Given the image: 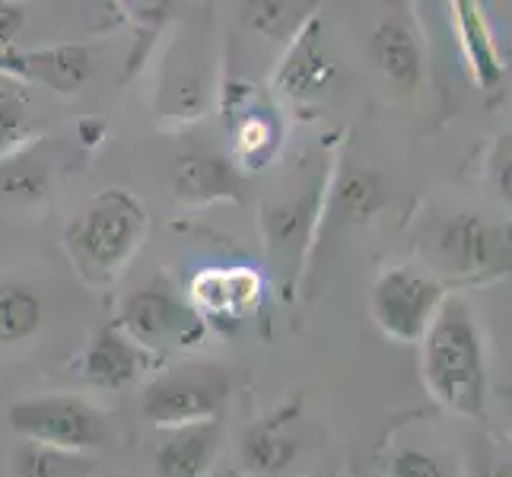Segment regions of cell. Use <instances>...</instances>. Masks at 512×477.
Segmentation results:
<instances>
[{
  "instance_id": "cell-21",
  "label": "cell",
  "mask_w": 512,
  "mask_h": 477,
  "mask_svg": "<svg viewBox=\"0 0 512 477\" xmlns=\"http://www.w3.org/2000/svg\"><path fill=\"white\" fill-rule=\"evenodd\" d=\"M23 26H26V10H23V7L0 4V42L16 39Z\"/></svg>"
},
{
  "instance_id": "cell-11",
  "label": "cell",
  "mask_w": 512,
  "mask_h": 477,
  "mask_svg": "<svg viewBox=\"0 0 512 477\" xmlns=\"http://www.w3.org/2000/svg\"><path fill=\"white\" fill-rule=\"evenodd\" d=\"M175 194L185 201H214L226 198V194H236V175L220 156L210 153H191L182 156L179 166H175Z\"/></svg>"
},
{
  "instance_id": "cell-22",
  "label": "cell",
  "mask_w": 512,
  "mask_h": 477,
  "mask_svg": "<svg viewBox=\"0 0 512 477\" xmlns=\"http://www.w3.org/2000/svg\"><path fill=\"white\" fill-rule=\"evenodd\" d=\"M268 140H271V125H268V121H261V118L245 121V128L239 131V147L242 150H258L261 144H268Z\"/></svg>"
},
{
  "instance_id": "cell-14",
  "label": "cell",
  "mask_w": 512,
  "mask_h": 477,
  "mask_svg": "<svg viewBox=\"0 0 512 477\" xmlns=\"http://www.w3.org/2000/svg\"><path fill=\"white\" fill-rule=\"evenodd\" d=\"M26 61H29L26 67L35 77L61 93L77 90L93 74V55L86 48H51V51H39V55H29Z\"/></svg>"
},
{
  "instance_id": "cell-3",
  "label": "cell",
  "mask_w": 512,
  "mask_h": 477,
  "mask_svg": "<svg viewBox=\"0 0 512 477\" xmlns=\"http://www.w3.org/2000/svg\"><path fill=\"white\" fill-rule=\"evenodd\" d=\"M10 427L20 433L26 443H39L64 452H83L102 443L105 417L74 395H48L16 401L7 411Z\"/></svg>"
},
{
  "instance_id": "cell-8",
  "label": "cell",
  "mask_w": 512,
  "mask_h": 477,
  "mask_svg": "<svg viewBox=\"0 0 512 477\" xmlns=\"http://www.w3.org/2000/svg\"><path fill=\"white\" fill-rule=\"evenodd\" d=\"M220 446V423H194L172 430L166 443L156 449V474L160 477H201L214 462Z\"/></svg>"
},
{
  "instance_id": "cell-7",
  "label": "cell",
  "mask_w": 512,
  "mask_h": 477,
  "mask_svg": "<svg viewBox=\"0 0 512 477\" xmlns=\"http://www.w3.org/2000/svg\"><path fill=\"white\" fill-rule=\"evenodd\" d=\"M446 261L458 274H484V271H500L509 264V249L503 245L500 233L487 226L478 217H458L443 229L439 239Z\"/></svg>"
},
{
  "instance_id": "cell-16",
  "label": "cell",
  "mask_w": 512,
  "mask_h": 477,
  "mask_svg": "<svg viewBox=\"0 0 512 477\" xmlns=\"http://www.w3.org/2000/svg\"><path fill=\"white\" fill-rule=\"evenodd\" d=\"M385 204L382 179L369 169H347L338 182V207L350 220H369L376 217Z\"/></svg>"
},
{
  "instance_id": "cell-2",
  "label": "cell",
  "mask_w": 512,
  "mask_h": 477,
  "mask_svg": "<svg viewBox=\"0 0 512 477\" xmlns=\"http://www.w3.org/2000/svg\"><path fill=\"white\" fill-rule=\"evenodd\" d=\"M229 395V379L214 363H185L175 366L147 385L140 408L156 427L182 430L194 423L217 420Z\"/></svg>"
},
{
  "instance_id": "cell-18",
  "label": "cell",
  "mask_w": 512,
  "mask_h": 477,
  "mask_svg": "<svg viewBox=\"0 0 512 477\" xmlns=\"http://www.w3.org/2000/svg\"><path fill=\"white\" fill-rule=\"evenodd\" d=\"M458 10H462V32L468 35L465 45H468L471 61L478 64V77L484 83H497L500 80V64H497V58H493V45H490V35L484 29V20L474 13L471 4H462Z\"/></svg>"
},
{
  "instance_id": "cell-9",
  "label": "cell",
  "mask_w": 512,
  "mask_h": 477,
  "mask_svg": "<svg viewBox=\"0 0 512 477\" xmlns=\"http://www.w3.org/2000/svg\"><path fill=\"white\" fill-rule=\"evenodd\" d=\"M140 360L137 347L125 338V334H118L115 328H105L99 331L90 350H86L83 357V373L93 385H102V388H125L131 385L137 376H140Z\"/></svg>"
},
{
  "instance_id": "cell-1",
  "label": "cell",
  "mask_w": 512,
  "mask_h": 477,
  "mask_svg": "<svg viewBox=\"0 0 512 477\" xmlns=\"http://www.w3.org/2000/svg\"><path fill=\"white\" fill-rule=\"evenodd\" d=\"M423 379L436 401L462 417H481L487 398V369L481 334L462 299H443L423 334Z\"/></svg>"
},
{
  "instance_id": "cell-13",
  "label": "cell",
  "mask_w": 512,
  "mask_h": 477,
  "mask_svg": "<svg viewBox=\"0 0 512 477\" xmlns=\"http://www.w3.org/2000/svg\"><path fill=\"white\" fill-rule=\"evenodd\" d=\"M13 477H90L93 458L39 443H26L10 455Z\"/></svg>"
},
{
  "instance_id": "cell-12",
  "label": "cell",
  "mask_w": 512,
  "mask_h": 477,
  "mask_svg": "<svg viewBox=\"0 0 512 477\" xmlns=\"http://www.w3.org/2000/svg\"><path fill=\"white\" fill-rule=\"evenodd\" d=\"M328 77H331V64L319 42V23H312L296 39V48L290 51L287 67L280 70V86L293 96H303V93L319 90Z\"/></svg>"
},
{
  "instance_id": "cell-5",
  "label": "cell",
  "mask_w": 512,
  "mask_h": 477,
  "mask_svg": "<svg viewBox=\"0 0 512 477\" xmlns=\"http://www.w3.org/2000/svg\"><path fill=\"white\" fill-rule=\"evenodd\" d=\"M443 287L414 271H385L373 287V315L385 334L398 341H420L443 306Z\"/></svg>"
},
{
  "instance_id": "cell-4",
  "label": "cell",
  "mask_w": 512,
  "mask_h": 477,
  "mask_svg": "<svg viewBox=\"0 0 512 477\" xmlns=\"http://www.w3.org/2000/svg\"><path fill=\"white\" fill-rule=\"evenodd\" d=\"M140 236V210L125 194H105L80 214L70 226V249L83 268L112 274L121 261H128Z\"/></svg>"
},
{
  "instance_id": "cell-6",
  "label": "cell",
  "mask_w": 512,
  "mask_h": 477,
  "mask_svg": "<svg viewBox=\"0 0 512 477\" xmlns=\"http://www.w3.org/2000/svg\"><path fill=\"white\" fill-rule=\"evenodd\" d=\"M128 338L150 350H188L204 341V318L160 290H137L125 303Z\"/></svg>"
},
{
  "instance_id": "cell-17",
  "label": "cell",
  "mask_w": 512,
  "mask_h": 477,
  "mask_svg": "<svg viewBox=\"0 0 512 477\" xmlns=\"http://www.w3.org/2000/svg\"><path fill=\"white\" fill-rule=\"evenodd\" d=\"M296 455V446L293 439L280 436L271 423H264V427L252 430L249 436L242 439V458L245 465L261 471V474H277L284 471Z\"/></svg>"
},
{
  "instance_id": "cell-15",
  "label": "cell",
  "mask_w": 512,
  "mask_h": 477,
  "mask_svg": "<svg viewBox=\"0 0 512 477\" xmlns=\"http://www.w3.org/2000/svg\"><path fill=\"white\" fill-rule=\"evenodd\" d=\"M42 322V303L29 287L0 284V344L26 341Z\"/></svg>"
},
{
  "instance_id": "cell-23",
  "label": "cell",
  "mask_w": 512,
  "mask_h": 477,
  "mask_svg": "<svg viewBox=\"0 0 512 477\" xmlns=\"http://www.w3.org/2000/svg\"><path fill=\"white\" fill-rule=\"evenodd\" d=\"M487 477H509V468H493Z\"/></svg>"
},
{
  "instance_id": "cell-20",
  "label": "cell",
  "mask_w": 512,
  "mask_h": 477,
  "mask_svg": "<svg viewBox=\"0 0 512 477\" xmlns=\"http://www.w3.org/2000/svg\"><path fill=\"white\" fill-rule=\"evenodd\" d=\"M388 477H449V471L433 452L404 449L388 462Z\"/></svg>"
},
{
  "instance_id": "cell-19",
  "label": "cell",
  "mask_w": 512,
  "mask_h": 477,
  "mask_svg": "<svg viewBox=\"0 0 512 477\" xmlns=\"http://www.w3.org/2000/svg\"><path fill=\"white\" fill-rule=\"evenodd\" d=\"M252 26L264 32L268 39H280V35H290L299 23L306 20V13L299 4H258L252 7Z\"/></svg>"
},
{
  "instance_id": "cell-10",
  "label": "cell",
  "mask_w": 512,
  "mask_h": 477,
  "mask_svg": "<svg viewBox=\"0 0 512 477\" xmlns=\"http://www.w3.org/2000/svg\"><path fill=\"white\" fill-rule=\"evenodd\" d=\"M373 61L401 90H414L420 83V45L414 32L398 20H385L373 32Z\"/></svg>"
}]
</instances>
